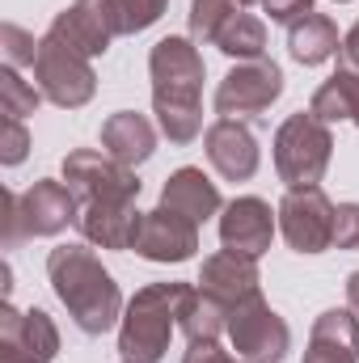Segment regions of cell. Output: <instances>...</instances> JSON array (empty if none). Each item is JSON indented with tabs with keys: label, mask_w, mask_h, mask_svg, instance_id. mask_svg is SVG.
<instances>
[{
	"label": "cell",
	"mask_w": 359,
	"mask_h": 363,
	"mask_svg": "<svg viewBox=\"0 0 359 363\" xmlns=\"http://www.w3.org/2000/svg\"><path fill=\"white\" fill-rule=\"evenodd\" d=\"M60 355V330L43 308L17 313L4 300L0 313V363H51Z\"/></svg>",
	"instance_id": "11"
},
{
	"label": "cell",
	"mask_w": 359,
	"mask_h": 363,
	"mask_svg": "<svg viewBox=\"0 0 359 363\" xmlns=\"http://www.w3.org/2000/svg\"><path fill=\"white\" fill-rule=\"evenodd\" d=\"M51 34L64 38L68 47H77L81 55L97 60V55H106L110 43L118 38V21H114L110 0H72L64 13H55Z\"/></svg>",
	"instance_id": "13"
},
{
	"label": "cell",
	"mask_w": 359,
	"mask_h": 363,
	"mask_svg": "<svg viewBox=\"0 0 359 363\" xmlns=\"http://www.w3.org/2000/svg\"><path fill=\"white\" fill-rule=\"evenodd\" d=\"M237 17V0H190V38L194 47H216L220 30Z\"/></svg>",
	"instance_id": "25"
},
{
	"label": "cell",
	"mask_w": 359,
	"mask_h": 363,
	"mask_svg": "<svg viewBox=\"0 0 359 363\" xmlns=\"http://www.w3.org/2000/svg\"><path fill=\"white\" fill-rule=\"evenodd\" d=\"M77 194L55 178H38L30 190H4V250L30 241V237H55L68 224H77Z\"/></svg>",
	"instance_id": "5"
},
{
	"label": "cell",
	"mask_w": 359,
	"mask_h": 363,
	"mask_svg": "<svg viewBox=\"0 0 359 363\" xmlns=\"http://www.w3.org/2000/svg\"><path fill=\"white\" fill-rule=\"evenodd\" d=\"M148 77H153V114L170 144H190L203 135V55L194 38H161L148 51Z\"/></svg>",
	"instance_id": "1"
},
{
	"label": "cell",
	"mask_w": 359,
	"mask_h": 363,
	"mask_svg": "<svg viewBox=\"0 0 359 363\" xmlns=\"http://www.w3.org/2000/svg\"><path fill=\"white\" fill-rule=\"evenodd\" d=\"M304 363H359V317L351 308H326L313 321Z\"/></svg>",
	"instance_id": "18"
},
{
	"label": "cell",
	"mask_w": 359,
	"mask_h": 363,
	"mask_svg": "<svg viewBox=\"0 0 359 363\" xmlns=\"http://www.w3.org/2000/svg\"><path fill=\"white\" fill-rule=\"evenodd\" d=\"M334 250H359V203L334 207Z\"/></svg>",
	"instance_id": "30"
},
{
	"label": "cell",
	"mask_w": 359,
	"mask_h": 363,
	"mask_svg": "<svg viewBox=\"0 0 359 363\" xmlns=\"http://www.w3.org/2000/svg\"><path fill=\"white\" fill-rule=\"evenodd\" d=\"M64 182L77 194V203H136L140 199V178L131 165L114 161L110 152L97 148H77L64 157Z\"/></svg>",
	"instance_id": "8"
},
{
	"label": "cell",
	"mask_w": 359,
	"mask_h": 363,
	"mask_svg": "<svg viewBox=\"0 0 359 363\" xmlns=\"http://www.w3.org/2000/svg\"><path fill=\"white\" fill-rule=\"evenodd\" d=\"M199 287L207 296H216L224 308H237L254 296H263V274H258V258H245L237 250H220L211 258H203L199 271Z\"/></svg>",
	"instance_id": "16"
},
{
	"label": "cell",
	"mask_w": 359,
	"mask_h": 363,
	"mask_svg": "<svg viewBox=\"0 0 359 363\" xmlns=\"http://www.w3.org/2000/svg\"><path fill=\"white\" fill-rule=\"evenodd\" d=\"M34 85L38 93L60 106V110H81L97 93V72H93L89 55H81L77 47H68L64 38H55L51 30L38 38V60H34Z\"/></svg>",
	"instance_id": "6"
},
{
	"label": "cell",
	"mask_w": 359,
	"mask_h": 363,
	"mask_svg": "<svg viewBox=\"0 0 359 363\" xmlns=\"http://www.w3.org/2000/svg\"><path fill=\"white\" fill-rule=\"evenodd\" d=\"M199 250V224L186 220L170 207L144 211L140 237H136V254L148 262H190Z\"/></svg>",
	"instance_id": "15"
},
{
	"label": "cell",
	"mask_w": 359,
	"mask_h": 363,
	"mask_svg": "<svg viewBox=\"0 0 359 363\" xmlns=\"http://www.w3.org/2000/svg\"><path fill=\"white\" fill-rule=\"evenodd\" d=\"M237 4H263V0H237Z\"/></svg>",
	"instance_id": "35"
},
{
	"label": "cell",
	"mask_w": 359,
	"mask_h": 363,
	"mask_svg": "<svg viewBox=\"0 0 359 363\" xmlns=\"http://www.w3.org/2000/svg\"><path fill=\"white\" fill-rule=\"evenodd\" d=\"M338 64L343 68H359V21L343 34V47H338Z\"/></svg>",
	"instance_id": "33"
},
{
	"label": "cell",
	"mask_w": 359,
	"mask_h": 363,
	"mask_svg": "<svg viewBox=\"0 0 359 363\" xmlns=\"http://www.w3.org/2000/svg\"><path fill=\"white\" fill-rule=\"evenodd\" d=\"M101 152H110L114 161L136 169L157 152V127L136 110H118L101 123Z\"/></svg>",
	"instance_id": "20"
},
{
	"label": "cell",
	"mask_w": 359,
	"mask_h": 363,
	"mask_svg": "<svg viewBox=\"0 0 359 363\" xmlns=\"http://www.w3.org/2000/svg\"><path fill=\"white\" fill-rule=\"evenodd\" d=\"M216 47H220L224 55H233L237 64H241V60H263V55H267V26H263L258 17H250V13H237V17L220 30Z\"/></svg>",
	"instance_id": "24"
},
{
	"label": "cell",
	"mask_w": 359,
	"mask_h": 363,
	"mask_svg": "<svg viewBox=\"0 0 359 363\" xmlns=\"http://www.w3.org/2000/svg\"><path fill=\"white\" fill-rule=\"evenodd\" d=\"M275 228H279V216L258 194H241V199L224 203V211H220V245L237 250L245 258H263L267 254L270 241H275Z\"/></svg>",
	"instance_id": "12"
},
{
	"label": "cell",
	"mask_w": 359,
	"mask_h": 363,
	"mask_svg": "<svg viewBox=\"0 0 359 363\" xmlns=\"http://www.w3.org/2000/svg\"><path fill=\"white\" fill-rule=\"evenodd\" d=\"M338 47H343L338 26H334L326 13H309V17H300V21L287 26V51H292V60L304 64V68H317V64L334 60Z\"/></svg>",
	"instance_id": "21"
},
{
	"label": "cell",
	"mask_w": 359,
	"mask_h": 363,
	"mask_svg": "<svg viewBox=\"0 0 359 363\" xmlns=\"http://www.w3.org/2000/svg\"><path fill=\"white\" fill-rule=\"evenodd\" d=\"M263 9L270 13V21L292 26V21H300V17L313 13V0H263Z\"/></svg>",
	"instance_id": "31"
},
{
	"label": "cell",
	"mask_w": 359,
	"mask_h": 363,
	"mask_svg": "<svg viewBox=\"0 0 359 363\" xmlns=\"http://www.w3.org/2000/svg\"><path fill=\"white\" fill-rule=\"evenodd\" d=\"M283 97V68L275 60H241L216 85V114L220 118H258Z\"/></svg>",
	"instance_id": "7"
},
{
	"label": "cell",
	"mask_w": 359,
	"mask_h": 363,
	"mask_svg": "<svg viewBox=\"0 0 359 363\" xmlns=\"http://www.w3.org/2000/svg\"><path fill=\"white\" fill-rule=\"evenodd\" d=\"M114 9V21H118V34H140L148 26L161 21V13L170 9V0H110Z\"/></svg>",
	"instance_id": "27"
},
{
	"label": "cell",
	"mask_w": 359,
	"mask_h": 363,
	"mask_svg": "<svg viewBox=\"0 0 359 363\" xmlns=\"http://www.w3.org/2000/svg\"><path fill=\"white\" fill-rule=\"evenodd\" d=\"M0 43H4V64H9V68H21V64H34V60H38L34 34H26V30L13 26V21L0 26Z\"/></svg>",
	"instance_id": "28"
},
{
	"label": "cell",
	"mask_w": 359,
	"mask_h": 363,
	"mask_svg": "<svg viewBox=\"0 0 359 363\" xmlns=\"http://www.w3.org/2000/svg\"><path fill=\"white\" fill-rule=\"evenodd\" d=\"M190 283H148L140 287L118 321V355L123 363H161L178 330V304Z\"/></svg>",
	"instance_id": "3"
},
{
	"label": "cell",
	"mask_w": 359,
	"mask_h": 363,
	"mask_svg": "<svg viewBox=\"0 0 359 363\" xmlns=\"http://www.w3.org/2000/svg\"><path fill=\"white\" fill-rule=\"evenodd\" d=\"M30 152V131L21 118H4V131H0V165H21Z\"/></svg>",
	"instance_id": "29"
},
{
	"label": "cell",
	"mask_w": 359,
	"mask_h": 363,
	"mask_svg": "<svg viewBox=\"0 0 359 363\" xmlns=\"http://www.w3.org/2000/svg\"><path fill=\"white\" fill-rule=\"evenodd\" d=\"M47 279L81 334H106L123 321V291L89 245H55L47 254Z\"/></svg>",
	"instance_id": "2"
},
{
	"label": "cell",
	"mask_w": 359,
	"mask_h": 363,
	"mask_svg": "<svg viewBox=\"0 0 359 363\" xmlns=\"http://www.w3.org/2000/svg\"><path fill=\"white\" fill-rule=\"evenodd\" d=\"M228 342L245 363H279L292 351V330L263 296H254L228 308Z\"/></svg>",
	"instance_id": "10"
},
{
	"label": "cell",
	"mask_w": 359,
	"mask_h": 363,
	"mask_svg": "<svg viewBox=\"0 0 359 363\" xmlns=\"http://www.w3.org/2000/svg\"><path fill=\"white\" fill-rule=\"evenodd\" d=\"M140 224H144V211L123 199L81 203V211H77V228H81L85 245H97V250H136Z\"/></svg>",
	"instance_id": "17"
},
{
	"label": "cell",
	"mask_w": 359,
	"mask_h": 363,
	"mask_svg": "<svg viewBox=\"0 0 359 363\" xmlns=\"http://www.w3.org/2000/svg\"><path fill=\"white\" fill-rule=\"evenodd\" d=\"M203 148H207V161L211 169L224 182H250L258 174V140L254 131L241 123V118H216L207 131H203Z\"/></svg>",
	"instance_id": "14"
},
{
	"label": "cell",
	"mask_w": 359,
	"mask_h": 363,
	"mask_svg": "<svg viewBox=\"0 0 359 363\" xmlns=\"http://www.w3.org/2000/svg\"><path fill=\"white\" fill-rule=\"evenodd\" d=\"M182 363H245V359L228 355L220 342H190V351L182 355Z\"/></svg>",
	"instance_id": "32"
},
{
	"label": "cell",
	"mask_w": 359,
	"mask_h": 363,
	"mask_svg": "<svg viewBox=\"0 0 359 363\" xmlns=\"http://www.w3.org/2000/svg\"><path fill=\"white\" fill-rule=\"evenodd\" d=\"M178 330L190 342H220V334H228V308L203 287H186L178 304Z\"/></svg>",
	"instance_id": "22"
},
{
	"label": "cell",
	"mask_w": 359,
	"mask_h": 363,
	"mask_svg": "<svg viewBox=\"0 0 359 363\" xmlns=\"http://www.w3.org/2000/svg\"><path fill=\"white\" fill-rule=\"evenodd\" d=\"M309 110L321 118V123H355L359 127V68H343L313 93Z\"/></svg>",
	"instance_id": "23"
},
{
	"label": "cell",
	"mask_w": 359,
	"mask_h": 363,
	"mask_svg": "<svg viewBox=\"0 0 359 363\" xmlns=\"http://www.w3.org/2000/svg\"><path fill=\"white\" fill-rule=\"evenodd\" d=\"M334 157V135L330 123H321L313 110L287 114L275 131V174L287 190H304V186H321L326 169Z\"/></svg>",
	"instance_id": "4"
},
{
	"label": "cell",
	"mask_w": 359,
	"mask_h": 363,
	"mask_svg": "<svg viewBox=\"0 0 359 363\" xmlns=\"http://www.w3.org/2000/svg\"><path fill=\"white\" fill-rule=\"evenodd\" d=\"M161 207H170V211H178L186 220L203 224V220H211V216L224 211V199H220V186L207 178L203 169L182 165L178 174H170L165 190H161Z\"/></svg>",
	"instance_id": "19"
},
{
	"label": "cell",
	"mask_w": 359,
	"mask_h": 363,
	"mask_svg": "<svg viewBox=\"0 0 359 363\" xmlns=\"http://www.w3.org/2000/svg\"><path fill=\"white\" fill-rule=\"evenodd\" d=\"M38 101H43L38 85L21 81L17 68H9V64L0 68V110H4V118H26V114L38 110Z\"/></svg>",
	"instance_id": "26"
},
{
	"label": "cell",
	"mask_w": 359,
	"mask_h": 363,
	"mask_svg": "<svg viewBox=\"0 0 359 363\" xmlns=\"http://www.w3.org/2000/svg\"><path fill=\"white\" fill-rule=\"evenodd\" d=\"M279 233L296 254H326L334 250V203L326 199L321 186L287 190L275 207Z\"/></svg>",
	"instance_id": "9"
},
{
	"label": "cell",
	"mask_w": 359,
	"mask_h": 363,
	"mask_svg": "<svg viewBox=\"0 0 359 363\" xmlns=\"http://www.w3.org/2000/svg\"><path fill=\"white\" fill-rule=\"evenodd\" d=\"M338 4H347V0H338Z\"/></svg>",
	"instance_id": "36"
},
{
	"label": "cell",
	"mask_w": 359,
	"mask_h": 363,
	"mask_svg": "<svg viewBox=\"0 0 359 363\" xmlns=\"http://www.w3.org/2000/svg\"><path fill=\"white\" fill-rule=\"evenodd\" d=\"M347 308H351V313L359 317V271L347 279Z\"/></svg>",
	"instance_id": "34"
}]
</instances>
